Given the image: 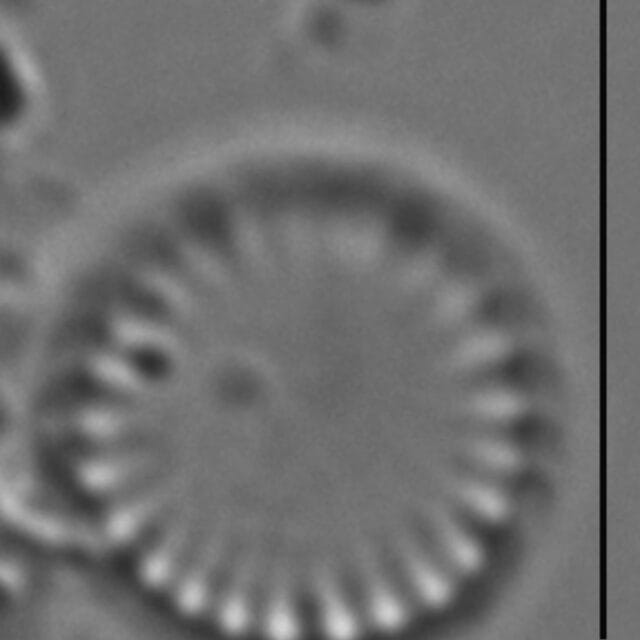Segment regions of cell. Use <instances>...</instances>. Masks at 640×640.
Returning a JSON list of instances; mask_svg holds the SVG:
<instances>
[{"label": "cell", "mask_w": 640, "mask_h": 640, "mask_svg": "<svg viewBox=\"0 0 640 640\" xmlns=\"http://www.w3.org/2000/svg\"><path fill=\"white\" fill-rule=\"evenodd\" d=\"M324 576L331 600L352 632L365 636L385 629L382 598L367 559L342 549L330 560Z\"/></svg>", "instance_id": "cell-1"}, {"label": "cell", "mask_w": 640, "mask_h": 640, "mask_svg": "<svg viewBox=\"0 0 640 640\" xmlns=\"http://www.w3.org/2000/svg\"><path fill=\"white\" fill-rule=\"evenodd\" d=\"M367 562L381 598L400 615L399 620L418 614L429 604L421 571L400 535L387 530L377 533Z\"/></svg>", "instance_id": "cell-2"}, {"label": "cell", "mask_w": 640, "mask_h": 640, "mask_svg": "<svg viewBox=\"0 0 640 640\" xmlns=\"http://www.w3.org/2000/svg\"><path fill=\"white\" fill-rule=\"evenodd\" d=\"M285 564L269 540H255L237 599L241 632L250 638L271 632L281 606Z\"/></svg>", "instance_id": "cell-3"}, {"label": "cell", "mask_w": 640, "mask_h": 640, "mask_svg": "<svg viewBox=\"0 0 640 640\" xmlns=\"http://www.w3.org/2000/svg\"><path fill=\"white\" fill-rule=\"evenodd\" d=\"M255 539L239 524L224 526L199 579L201 608L224 617L243 584Z\"/></svg>", "instance_id": "cell-4"}, {"label": "cell", "mask_w": 640, "mask_h": 640, "mask_svg": "<svg viewBox=\"0 0 640 640\" xmlns=\"http://www.w3.org/2000/svg\"><path fill=\"white\" fill-rule=\"evenodd\" d=\"M331 604L325 576L312 560L298 555L285 566L281 606L293 633L306 638L328 636Z\"/></svg>", "instance_id": "cell-5"}, {"label": "cell", "mask_w": 640, "mask_h": 640, "mask_svg": "<svg viewBox=\"0 0 640 640\" xmlns=\"http://www.w3.org/2000/svg\"><path fill=\"white\" fill-rule=\"evenodd\" d=\"M400 536L420 571L436 583L449 588L466 570L456 538L431 514H406Z\"/></svg>", "instance_id": "cell-6"}, {"label": "cell", "mask_w": 640, "mask_h": 640, "mask_svg": "<svg viewBox=\"0 0 640 640\" xmlns=\"http://www.w3.org/2000/svg\"><path fill=\"white\" fill-rule=\"evenodd\" d=\"M223 528L213 511L188 513L164 555V581L179 592L197 584Z\"/></svg>", "instance_id": "cell-7"}, {"label": "cell", "mask_w": 640, "mask_h": 640, "mask_svg": "<svg viewBox=\"0 0 640 640\" xmlns=\"http://www.w3.org/2000/svg\"><path fill=\"white\" fill-rule=\"evenodd\" d=\"M187 514L177 504L156 505L142 514L125 549L144 566L165 555Z\"/></svg>", "instance_id": "cell-8"}]
</instances>
